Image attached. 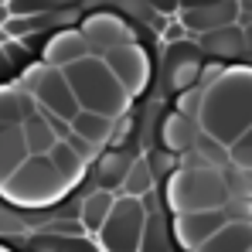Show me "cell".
I'll list each match as a JSON object with an SVG mask.
<instances>
[{
    "mask_svg": "<svg viewBox=\"0 0 252 252\" xmlns=\"http://www.w3.org/2000/svg\"><path fill=\"white\" fill-rule=\"evenodd\" d=\"M201 133L218 140L221 147H235L252 129V68L235 65L225 68L205 89V106L198 116Z\"/></svg>",
    "mask_w": 252,
    "mask_h": 252,
    "instance_id": "1",
    "label": "cell"
},
{
    "mask_svg": "<svg viewBox=\"0 0 252 252\" xmlns=\"http://www.w3.org/2000/svg\"><path fill=\"white\" fill-rule=\"evenodd\" d=\"M65 79L72 85L82 113H95V116H106V120H123L126 109H129V95L126 89L116 82V75L109 72V65L102 58H82L75 65L65 68Z\"/></svg>",
    "mask_w": 252,
    "mask_h": 252,
    "instance_id": "2",
    "label": "cell"
},
{
    "mask_svg": "<svg viewBox=\"0 0 252 252\" xmlns=\"http://www.w3.org/2000/svg\"><path fill=\"white\" fill-rule=\"evenodd\" d=\"M232 201V184L218 167H177L167 177V205L174 215L221 211Z\"/></svg>",
    "mask_w": 252,
    "mask_h": 252,
    "instance_id": "3",
    "label": "cell"
},
{
    "mask_svg": "<svg viewBox=\"0 0 252 252\" xmlns=\"http://www.w3.org/2000/svg\"><path fill=\"white\" fill-rule=\"evenodd\" d=\"M68 188H72V184L55 170V164H51L48 157H31L10 181L0 184V191L7 194V201H14V205H21V208L55 205Z\"/></svg>",
    "mask_w": 252,
    "mask_h": 252,
    "instance_id": "4",
    "label": "cell"
},
{
    "mask_svg": "<svg viewBox=\"0 0 252 252\" xmlns=\"http://www.w3.org/2000/svg\"><path fill=\"white\" fill-rule=\"evenodd\" d=\"M21 89H28V92L38 99L41 109L55 113V116L65 120V123H72V120L82 113V106H79V99H75V92H72V85H68V79H65L62 68L34 65V68L24 75V85H21Z\"/></svg>",
    "mask_w": 252,
    "mask_h": 252,
    "instance_id": "5",
    "label": "cell"
},
{
    "mask_svg": "<svg viewBox=\"0 0 252 252\" xmlns=\"http://www.w3.org/2000/svg\"><path fill=\"white\" fill-rule=\"evenodd\" d=\"M143 225H147V211L143 201L136 198H116V205L109 211L99 239L106 252H140V239H143Z\"/></svg>",
    "mask_w": 252,
    "mask_h": 252,
    "instance_id": "6",
    "label": "cell"
},
{
    "mask_svg": "<svg viewBox=\"0 0 252 252\" xmlns=\"http://www.w3.org/2000/svg\"><path fill=\"white\" fill-rule=\"evenodd\" d=\"M79 34L89 44V55L92 58H106L109 51L123 48V44H133V28L126 24L116 10H95L89 14L79 28Z\"/></svg>",
    "mask_w": 252,
    "mask_h": 252,
    "instance_id": "7",
    "label": "cell"
},
{
    "mask_svg": "<svg viewBox=\"0 0 252 252\" xmlns=\"http://www.w3.org/2000/svg\"><path fill=\"white\" fill-rule=\"evenodd\" d=\"M177 21L184 24L188 34H211L221 28L239 24V3L235 0H201V3H181Z\"/></svg>",
    "mask_w": 252,
    "mask_h": 252,
    "instance_id": "8",
    "label": "cell"
},
{
    "mask_svg": "<svg viewBox=\"0 0 252 252\" xmlns=\"http://www.w3.org/2000/svg\"><path fill=\"white\" fill-rule=\"evenodd\" d=\"M242 218L235 208H221V211H194V215H177L174 218V235L184 249H201L211 235H218L228 221Z\"/></svg>",
    "mask_w": 252,
    "mask_h": 252,
    "instance_id": "9",
    "label": "cell"
},
{
    "mask_svg": "<svg viewBox=\"0 0 252 252\" xmlns=\"http://www.w3.org/2000/svg\"><path fill=\"white\" fill-rule=\"evenodd\" d=\"M102 62L109 65V72L116 75V82L126 89V95L143 92L147 82H150V55L143 51V44H136V41L123 44V48L109 51Z\"/></svg>",
    "mask_w": 252,
    "mask_h": 252,
    "instance_id": "10",
    "label": "cell"
},
{
    "mask_svg": "<svg viewBox=\"0 0 252 252\" xmlns=\"http://www.w3.org/2000/svg\"><path fill=\"white\" fill-rule=\"evenodd\" d=\"M164 65H167V82L170 89L188 92V89H198L201 85V72H205V55L201 48L191 41H181V44H167L164 51Z\"/></svg>",
    "mask_w": 252,
    "mask_h": 252,
    "instance_id": "11",
    "label": "cell"
},
{
    "mask_svg": "<svg viewBox=\"0 0 252 252\" xmlns=\"http://www.w3.org/2000/svg\"><path fill=\"white\" fill-rule=\"evenodd\" d=\"M157 133H160V150H167V154H174V157H177V154L184 157V154L194 147L201 126L174 109V113H167V116L160 120V129H157Z\"/></svg>",
    "mask_w": 252,
    "mask_h": 252,
    "instance_id": "12",
    "label": "cell"
},
{
    "mask_svg": "<svg viewBox=\"0 0 252 252\" xmlns=\"http://www.w3.org/2000/svg\"><path fill=\"white\" fill-rule=\"evenodd\" d=\"M89 58V44L79 31H62V34H55L48 48H44V65L48 68H68V65H75V62H82Z\"/></svg>",
    "mask_w": 252,
    "mask_h": 252,
    "instance_id": "13",
    "label": "cell"
},
{
    "mask_svg": "<svg viewBox=\"0 0 252 252\" xmlns=\"http://www.w3.org/2000/svg\"><path fill=\"white\" fill-rule=\"evenodd\" d=\"M133 154H126L123 147L120 150H106L102 157H99V164H95V184H99V191H109V194H116V191H123V181L129 167H133Z\"/></svg>",
    "mask_w": 252,
    "mask_h": 252,
    "instance_id": "14",
    "label": "cell"
},
{
    "mask_svg": "<svg viewBox=\"0 0 252 252\" xmlns=\"http://www.w3.org/2000/svg\"><path fill=\"white\" fill-rule=\"evenodd\" d=\"M28 160H31V154H28V143H24V129L21 126L0 129V184L10 181Z\"/></svg>",
    "mask_w": 252,
    "mask_h": 252,
    "instance_id": "15",
    "label": "cell"
},
{
    "mask_svg": "<svg viewBox=\"0 0 252 252\" xmlns=\"http://www.w3.org/2000/svg\"><path fill=\"white\" fill-rule=\"evenodd\" d=\"M194 252H252V218L228 221L218 235H211L208 242Z\"/></svg>",
    "mask_w": 252,
    "mask_h": 252,
    "instance_id": "16",
    "label": "cell"
},
{
    "mask_svg": "<svg viewBox=\"0 0 252 252\" xmlns=\"http://www.w3.org/2000/svg\"><path fill=\"white\" fill-rule=\"evenodd\" d=\"M198 48H201V55H211V58H239L242 48H246V31L239 24H232V28L201 34L198 38Z\"/></svg>",
    "mask_w": 252,
    "mask_h": 252,
    "instance_id": "17",
    "label": "cell"
},
{
    "mask_svg": "<svg viewBox=\"0 0 252 252\" xmlns=\"http://www.w3.org/2000/svg\"><path fill=\"white\" fill-rule=\"evenodd\" d=\"M113 205H116V194H109V191H99V188H95L92 194H85L82 208H79V221H82L85 232H102V225H106Z\"/></svg>",
    "mask_w": 252,
    "mask_h": 252,
    "instance_id": "18",
    "label": "cell"
},
{
    "mask_svg": "<svg viewBox=\"0 0 252 252\" xmlns=\"http://www.w3.org/2000/svg\"><path fill=\"white\" fill-rule=\"evenodd\" d=\"M113 129H116V120H106V116H95V113H79L72 120V133L82 136L85 143H92L95 150L113 143Z\"/></svg>",
    "mask_w": 252,
    "mask_h": 252,
    "instance_id": "19",
    "label": "cell"
},
{
    "mask_svg": "<svg viewBox=\"0 0 252 252\" xmlns=\"http://www.w3.org/2000/svg\"><path fill=\"white\" fill-rule=\"evenodd\" d=\"M21 129H24V143H28V154H31V157H48V154L55 150V143H58V136L51 133V126L44 123L41 116L24 120Z\"/></svg>",
    "mask_w": 252,
    "mask_h": 252,
    "instance_id": "20",
    "label": "cell"
},
{
    "mask_svg": "<svg viewBox=\"0 0 252 252\" xmlns=\"http://www.w3.org/2000/svg\"><path fill=\"white\" fill-rule=\"evenodd\" d=\"M154 170H150V164L143 160V157H136L133 160V167H129V174H126L123 181V198H136V201H143V198H150L154 194Z\"/></svg>",
    "mask_w": 252,
    "mask_h": 252,
    "instance_id": "21",
    "label": "cell"
},
{
    "mask_svg": "<svg viewBox=\"0 0 252 252\" xmlns=\"http://www.w3.org/2000/svg\"><path fill=\"white\" fill-rule=\"evenodd\" d=\"M48 160L55 164V170H58L68 184H75V181L82 177V170H85V160L68 147V143H55V150L48 154Z\"/></svg>",
    "mask_w": 252,
    "mask_h": 252,
    "instance_id": "22",
    "label": "cell"
},
{
    "mask_svg": "<svg viewBox=\"0 0 252 252\" xmlns=\"http://www.w3.org/2000/svg\"><path fill=\"white\" fill-rule=\"evenodd\" d=\"M140 252H170V232H167V221L160 215H147Z\"/></svg>",
    "mask_w": 252,
    "mask_h": 252,
    "instance_id": "23",
    "label": "cell"
},
{
    "mask_svg": "<svg viewBox=\"0 0 252 252\" xmlns=\"http://www.w3.org/2000/svg\"><path fill=\"white\" fill-rule=\"evenodd\" d=\"M24 123V109H21V85L17 89H0V129Z\"/></svg>",
    "mask_w": 252,
    "mask_h": 252,
    "instance_id": "24",
    "label": "cell"
},
{
    "mask_svg": "<svg viewBox=\"0 0 252 252\" xmlns=\"http://www.w3.org/2000/svg\"><path fill=\"white\" fill-rule=\"evenodd\" d=\"M191 150H194V154H198L208 167H218V170H221L225 164H232V160H228V147H221L218 140H211L208 133H198V140H194V147H191Z\"/></svg>",
    "mask_w": 252,
    "mask_h": 252,
    "instance_id": "25",
    "label": "cell"
},
{
    "mask_svg": "<svg viewBox=\"0 0 252 252\" xmlns=\"http://www.w3.org/2000/svg\"><path fill=\"white\" fill-rule=\"evenodd\" d=\"M201 106H205V89H201V85L177 95V113L188 116V120H194V123H198V116H201Z\"/></svg>",
    "mask_w": 252,
    "mask_h": 252,
    "instance_id": "26",
    "label": "cell"
},
{
    "mask_svg": "<svg viewBox=\"0 0 252 252\" xmlns=\"http://www.w3.org/2000/svg\"><path fill=\"white\" fill-rule=\"evenodd\" d=\"M228 160L235 164V170H252V129L228 150Z\"/></svg>",
    "mask_w": 252,
    "mask_h": 252,
    "instance_id": "27",
    "label": "cell"
},
{
    "mask_svg": "<svg viewBox=\"0 0 252 252\" xmlns=\"http://www.w3.org/2000/svg\"><path fill=\"white\" fill-rule=\"evenodd\" d=\"M41 21H44L41 14H31V17H10L3 28H7V34H10V38H21V34H28V31H38V28H41Z\"/></svg>",
    "mask_w": 252,
    "mask_h": 252,
    "instance_id": "28",
    "label": "cell"
},
{
    "mask_svg": "<svg viewBox=\"0 0 252 252\" xmlns=\"http://www.w3.org/2000/svg\"><path fill=\"white\" fill-rule=\"evenodd\" d=\"M147 164H150V170H154V177H170L174 174V154H167V150H154L150 157H147Z\"/></svg>",
    "mask_w": 252,
    "mask_h": 252,
    "instance_id": "29",
    "label": "cell"
},
{
    "mask_svg": "<svg viewBox=\"0 0 252 252\" xmlns=\"http://www.w3.org/2000/svg\"><path fill=\"white\" fill-rule=\"evenodd\" d=\"M65 143H68V147H72V150H75V154H79V157H82L85 164H89V160H92V157H95V154H99V150H95V147H92V143H85L82 136H75V133H72V136H68V140H65Z\"/></svg>",
    "mask_w": 252,
    "mask_h": 252,
    "instance_id": "30",
    "label": "cell"
},
{
    "mask_svg": "<svg viewBox=\"0 0 252 252\" xmlns=\"http://www.w3.org/2000/svg\"><path fill=\"white\" fill-rule=\"evenodd\" d=\"M129 129H133V120H129V116L116 120V129H113V147H116V150H120V143L129 136Z\"/></svg>",
    "mask_w": 252,
    "mask_h": 252,
    "instance_id": "31",
    "label": "cell"
},
{
    "mask_svg": "<svg viewBox=\"0 0 252 252\" xmlns=\"http://www.w3.org/2000/svg\"><path fill=\"white\" fill-rule=\"evenodd\" d=\"M184 34H188V31H184L181 21H174V24L164 28V41H167V44H181V41H184Z\"/></svg>",
    "mask_w": 252,
    "mask_h": 252,
    "instance_id": "32",
    "label": "cell"
},
{
    "mask_svg": "<svg viewBox=\"0 0 252 252\" xmlns=\"http://www.w3.org/2000/svg\"><path fill=\"white\" fill-rule=\"evenodd\" d=\"M249 21H252V3H239V28L246 31Z\"/></svg>",
    "mask_w": 252,
    "mask_h": 252,
    "instance_id": "33",
    "label": "cell"
},
{
    "mask_svg": "<svg viewBox=\"0 0 252 252\" xmlns=\"http://www.w3.org/2000/svg\"><path fill=\"white\" fill-rule=\"evenodd\" d=\"M239 181H242V184L252 191V170H239Z\"/></svg>",
    "mask_w": 252,
    "mask_h": 252,
    "instance_id": "34",
    "label": "cell"
},
{
    "mask_svg": "<svg viewBox=\"0 0 252 252\" xmlns=\"http://www.w3.org/2000/svg\"><path fill=\"white\" fill-rule=\"evenodd\" d=\"M7 21H10V10H7V7L0 3V24H7Z\"/></svg>",
    "mask_w": 252,
    "mask_h": 252,
    "instance_id": "35",
    "label": "cell"
}]
</instances>
